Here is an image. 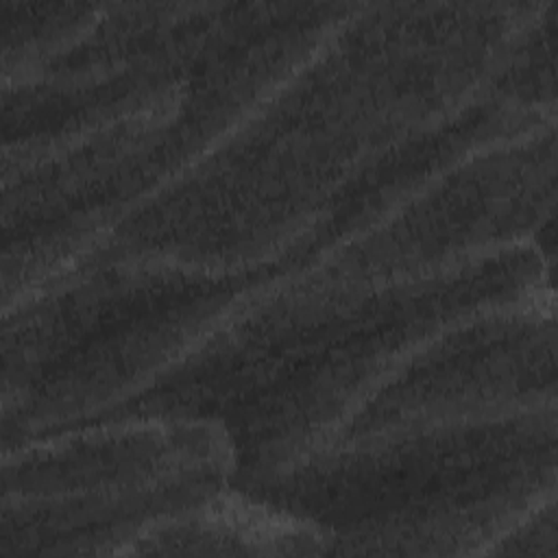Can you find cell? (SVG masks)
Returning a JSON list of instances; mask_svg holds the SVG:
<instances>
[{
  "label": "cell",
  "instance_id": "obj_6",
  "mask_svg": "<svg viewBox=\"0 0 558 558\" xmlns=\"http://www.w3.org/2000/svg\"><path fill=\"white\" fill-rule=\"evenodd\" d=\"M556 292L480 310L410 351L320 445L556 403ZM318 449V447H316Z\"/></svg>",
  "mask_w": 558,
  "mask_h": 558
},
{
  "label": "cell",
  "instance_id": "obj_1",
  "mask_svg": "<svg viewBox=\"0 0 558 558\" xmlns=\"http://www.w3.org/2000/svg\"><path fill=\"white\" fill-rule=\"evenodd\" d=\"M538 4H355L81 259L229 272L281 255L377 157L475 100Z\"/></svg>",
  "mask_w": 558,
  "mask_h": 558
},
{
  "label": "cell",
  "instance_id": "obj_3",
  "mask_svg": "<svg viewBox=\"0 0 558 558\" xmlns=\"http://www.w3.org/2000/svg\"><path fill=\"white\" fill-rule=\"evenodd\" d=\"M556 421L549 403L318 447L242 490L318 525L329 554L484 556L556 495Z\"/></svg>",
  "mask_w": 558,
  "mask_h": 558
},
{
  "label": "cell",
  "instance_id": "obj_2",
  "mask_svg": "<svg viewBox=\"0 0 558 558\" xmlns=\"http://www.w3.org/2000/svg\"><path fill=\"white\" fill-rule=\"evenodd\" d=\"M545 290H554V251L538 242L377 288H312L288 279L96 418L214 421L233 447L231 486L242 488L320 447L442 327Z\"/></svg>",
  "mask_w": 558,
  "mask_h": 558
},
{
  "label": "cell",
  "instance_id": "obj_7",
  "mask_svg": "<svg viewBox=\"0 0 558 558\" xmlns=\"http://www.w3.org/2000/svg\"><path fill=\"white\" fill-rule=\"evenodd\" d=\"M323 556L329 538L312 521L227 486L153 525L126 556Z\"/></svg>",
  "mask_w": 558,
  "mask_h": 558
},
{
  "label": "cell",
  "instance_id": "obj_4",
  "mask_svg": "<svg viewBox=\"0 0 558 558\" xmlns=\"http://www.w3.org/2000/svg\"><path fill=\"white\" fill-rule=\"evenodd\" d=\"M233 447L205 418H96L2 449L0 556H126L153 525L233 482Z\"/></svg>",
  "mask_w": 558,
  "mask_h": 558
},
{
  "label": "cell",
  "instance_id": "obj_5",
  "mask_svg": "<svg viewBox=\"0 0 558 558\" xmlns=\"http://www.w3.org/2000/svg\"><path fill=\"white\" fill-rule=\"evenodd\" d=\"M554 207L556 118L464 153L296 281L377 288L527 242L554 251Z\"/></svg>",
  "mask_w": 558,
  "mask_h": 558
},
{
  "label": "cell",
  "instance_id": "obj_8",
  "mask_svg": "<svg viewBox=\"0 0 558 558\" xmlns=\"http://www.w3.org/2000/svg\"><path fill=\"white\" fill-rule=\"evenodd\" d=\"M556 495L536 504L517 523H512L484 556H547L558 554V527H556Z\"/></svg>",
  "mask_w": 558,
  "mask_h": 558
}]
</instances>
